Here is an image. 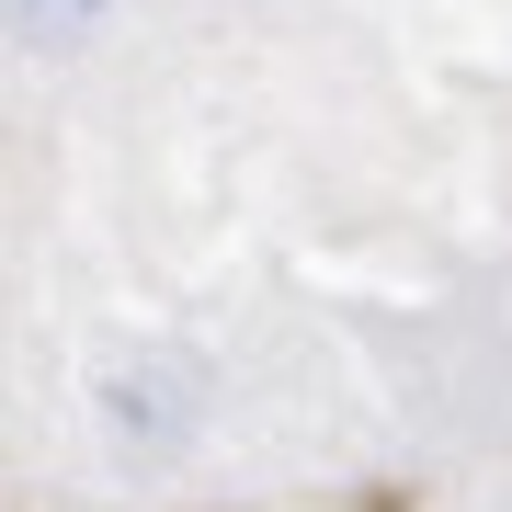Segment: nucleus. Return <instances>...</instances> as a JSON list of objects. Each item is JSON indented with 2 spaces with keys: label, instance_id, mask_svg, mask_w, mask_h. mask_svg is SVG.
Here are the masks:
<instances>
[{
  "label": "nucleus",
  "instance_id": "1",
  "mask_svg": "<svg viewBox=\"0 0 512 512\" xmlns=\"http://www.w3.org/2000/svg\"><path fill=\"white\" fill-rule=\"evenodd\" d=\"M103 421L126 444H183L194 433V353H126L103 376Z\"/></svg>",
  "mask_w": 512,
  "mask_h": 512
},
{
  "label": "nucleus",
  "instance_id": "2",
  "mask_svg": "<svg viewBox=\"0 0 512 512\" xmlns=\"http://www.w3.org/2000/svg\"><path fill=\"white\" fill-rule=\"evenodd\" d=\"M92 12H103V0H12V46H69V35H92Z\"/></svg>",
  "mask_w": 512,
  "mask_h": 512
}]
</instances>
